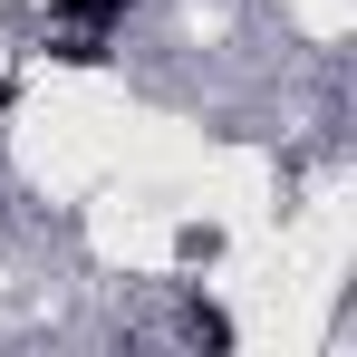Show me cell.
Returning a JSON list of instances; mask_svg holds the SVG:
<instances>
[{"mask_svg":"<svg viewBox=\"0 0 357 357\" xmlns=\"http://www.w3.org/2000/svg\"><path fill=\"white\" fill-rule=\"evenodd\" d=\"M183 328H193V338H203V348H232V319H222V309H213V299H193V309H183Z\"/></svg>","mask_w":357,"mask_h":357,"instance_id":"2","label":"cell"},{"mask_svg":"<svg viewBox=\"0 0 357 357\" xmlns=\"http://www.w3.org/2000/svg\"><path fill=\"white\" fill-rule=\"evenodd\" d=\"M126 20H135V0H59V29H77V39H107Z\"/></svg>","mask_w":357,"mask_h":357,"instance_id":"1","label":"cell"},{"mask_svg":"<svg viewBox=\"0 0 357 357\" xmlns=\"http://www.w3.org/2000/svg\"><path fill=\"white\" fill-rule=\"evenodd\" d=\"M10 107H20V87H10V77H0V135H10Z\"/></svg>","mask_w":357,"mask_h":357,"instance_id":"3","label":"cell"}]
</instances>
